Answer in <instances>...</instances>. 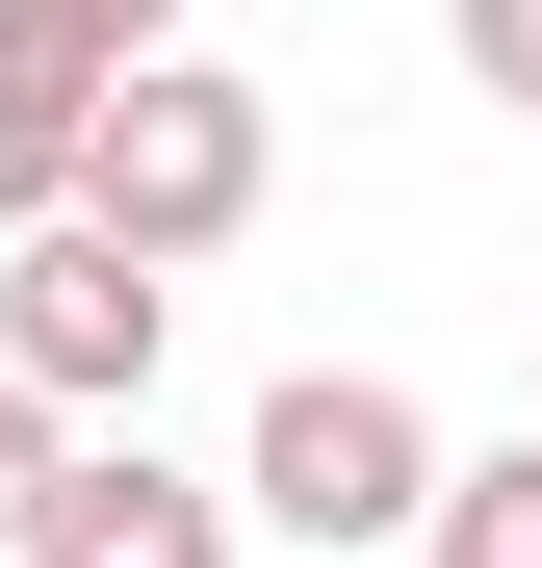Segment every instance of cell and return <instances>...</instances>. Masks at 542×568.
<instances>
[{"mask_svg":"<svg viewBox=\"0 0 542 568\" xmlns=\"http://www.w3.org/2000/svg\"><path fill=\"white\" fill-rule=\"evenodd\" d=\"M258 181H285V130H258V78H104V130H78V207L52 233H104L130 284H181V258H233L258 233Z\"/></svg>","mask_w":542,"mask_h":568,"instance_id":"1","label":"cell"},{"mask_svg":"<svg viewBox=\"0 0 542 568\" xmlns=\"http://www.w3.org/2000/svg\"><path fill=\"white\" fill-rule=\"evenodd\" d=\"M233 517H285V542H413V517H439V414L388 388V362H285Z\"/></svg>","mask_w":542,"mask_h":568,"instance_id":"2","label":"cell"},{"mask_svg":"<svg viewBox=\"0 0 542 568\" xmlns=\"http://www.w3.org/2000/svg\"><path fill=\"white\" fill-rule=\"evenodd\" d=\"M155 311H181V284H130L104 233H0V388H27L52 439L155 388Z\"/></svg>","mask_w":542,"mask_h":568,"instance_id":"3","label":"cell"},{"mask_svg":"<svg viewBox=\"0 0 542 568\" xmlns=\"http://www.w3.org/2000/svg\"><path fill=\"white\" fill-rule=\"evenodd\" d=\"M27 568H233V491H181L155 439H78L52 517H27Z\"/></svg>","mask_w":542,"mask_h":568,"instance_id":"4","label":"cell"},{"mask_svg":"<svg viewBox=\"0 0 542 568\" xmlns=\"http://www.w3.org/2000/svg\"><path fill=\"white\" fill-rule=\"evenodd\" d=\"M78 130H104V104H78L52 52H0V233H52V207H78Z\"/></svg>","mask_w":542,"mask_h":568,"instance_id":"5","label":"cell"},{"mask_svg":"<svg viewBox=\"0 0 542 568\" xmlns=\"http://www.w3.org/2000/svg\"><path fill=\"white\" fill-rule=\"evenodd\" d=\"M0 52H52L78 104H104V78H155V52H181V0H0Z\"/></svg>","mask_w":542,"mask_h":568,"instance_id":"6","label":"cell"},{"mask_svg":"<svg viewBox=\"0 0 542 568\" xmlns=\"http://www.w3.org/2000/svg\"><path fill=\"white\" fill-rule=\"evenodd\" d=\"M439 568H542V439H491V465H439V517H413Z\"/></svg>","mask_w":542,"mask_h":568,"instance_id":"7","label":"cell"},{"mask_svg":"<svg viewBox=\"0 0 542 568\" xmlns=\"http://www.w3.org/2000/svg\"><path fill=\"white\" fill-rule=\"evenodd\" d=\"M52 465H78V439H52L27 388H0V568H27V517H52Z\"/></svg>","mask_w":542,"mask_h":568,"instance_id":"8","label":"cell"},{"mask_svg":"<svg viewBox=\"0 0 542 568\" xmlns=\"http://www.w3.org/2000/svg\"><path fill=\"white\" fill-rule=\"evenodd\" d=\"M466 78H491V104H542V0H466Z\"/></svg>","mask_w":542,"mask_h":568,"instance_id":"9","label":"cell"},{"mask_svg":"<svg viewBox=\"0 0 542 568\" xmlns=\"http://www.w3.org/2000/svg\"><path fill=\"white\" fill-rule=\"evenodd\" d=\"M517 439H542V414H517Z\"/></svg>","mask_w":542,"mask_h":568,"instance_id":"10","label":"cell"}]
</instances>
